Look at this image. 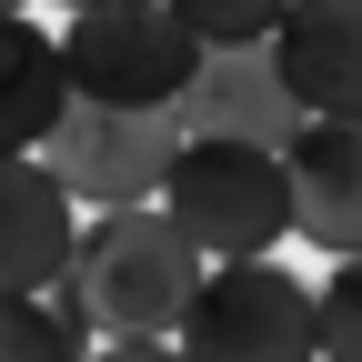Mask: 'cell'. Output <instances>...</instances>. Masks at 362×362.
<instances>
[{"instance_id":"cell-16","label":"cell","mask_w":362,"mask_h":362,"mask_svg":"<svg viewBox=\"0 0 362 362\" xmlns=\"http://www.w3.org/2000/svg\"><path fill=\"white\" fill-rule=\"evenodd\" d=\"M71 11H90V0H71Z\"/></svg>"},{"instance_id":"cell-9","label":"cell","mask_w":362,"mask_h":362,"mask_svg":"<svg viewBox=\"0 0 362 362\" xmlns=\"http://www.w3.org/2000/svg\"><path fill=\"white\" fill-rule=\"evenodd\" d=\"M71 242H81L71 192L40 161H0V302L11 292H51L61 262H71Z\"/></svg>"},{"instance_id":"cell-7","label":"cell","mask_w":362,"mask_h":362,"mask_svg":"<svg viewBox=\"0 0 362 362\" xmlns=\"http://www.w3.org/2000/svg\"><path fill=\"white\" fill-rule=\"evenodd\" d=\"M171 121H181V141H252V151H282L302 131V111H292V90H282L262 40L252 51H202L192 90L171 101Z\"/></svg>"},{"instance_id":"cell-11","label":"cell","mask_w":362,"mask_h":362,"mask_svg":"<svg viewBox=\"0 0 362 362\" xmlns=\"http://www.w3.org/2000/svg\"><path fill=\"white\" fill-rule=\"evenodd\" d=\"M0 362H90V342L40 292H11V302H0Z\"/></svg>"},{"instance_id":"cell-6","label":"cell","mask_w":362,"mask_h":362,"mask_svg":"<svg viewBox=\"0 0 362 362\" xmlns=\"http://www.w3.org/2000/svg\"><path fill=\"white\" fill-rule=\"evenodd\" d=\"M262 51L302 121H362V0H292Z\"/></svg>"},{"instance_id":"cell-13","label":"cell","mask_w":362,"mask_h":362,"mask_svg":"<svg viewBox=\"0 0 362 362\" xmlns=\"http://www.w3.org/2000/svg\"><path fill=\"white\" fill-rule=\"evenodd\" d=\"M312 342H322V362H362V252L312 282Z\"/></svg>"},{"instance_id":"cell-5","label":"cell","mask_w":362,"mask_h":362,"mask_svg":"<svg viewBox=\"0 0 362 362\" xmlns=\"http://www.w3.org/2000/svg\"><path fill=\"white\" fill-rule=\"evenodd\" d=\"M181 151L171 111H111V101H71L40 141V171L61 181L81 211H141L161 202V171Z\"/></svg>"},{"instance_id":"cell-14","label":"cell","mask_w":362,"mask_h":362,"mask_svg":"<svg viewBox=\"0 0 362 362\" xmlns=\"http://www.w3.org/2000/svg\"><path fill=\"white\" fill-rule=\"evenodd\" d=\"M90 362H181V352H171V342H101Z\"/></svg>"},{"instance_id":"cell-4","label":"cell","mask_w":362,"mask_h":362,"mask_svg":"<svg viewBox=\"0 0 362 362\" xmlns=\"http://www.w3.org/2000/svg\"><path fill=\"white\" fill-rule=\"evenodd\" d=\"M202 40L181 30L161 0H90L61 30V81L71 101H111V111H171L192 90Z\"/></svg>"},{"instance_id":"cell-2","label":"cell","mask_w":362,"mask_h":362,"mask_svg":"<svg viewBox=\"0 0 362 362\" xmlns=\"http://www.w3.org/2000/svg\"><path fill=\"white\" fill-rule=\"evenodd\" d=\"M161 221L202 262H272V242L292 232V181L282 151L252 141H181L161 171Z\"/></svg>"},{"instance_id":"cell-1","label":"cell","mask_w":362,"mask_h":362,"mask_svg":"<svg viewBox=\"0 0 362 362\" xmlns=\"http://www.w3.org/2000/svg\"><path fill=\"white\" fill-rule=\"evenodd\" d=\"M192 282H202V252L161 221V202H141V211H90V232L71 242L61 282L40 302L81 342H171Z\"/></svg>"},{"instance_id":"cell-12","label":"cell","mask_w":362,"mask_h":362,"mask_svg":"<svg viewBox=\"0 0 362 362\" xmlns=\"http://www.w3.org/2000/svg\"><path fill=\"white\" fill-rule=\"evenodd\" d=\"M161 11L202 40V51H252V40H272V21L292 11V0H161Z\"/></svg>"},{"instance_id":"cell-8","label":"cell","mask_w":362,"mask_h":362,"mask_svg":"<svg viewBox=\"0 0 362 362\" xmlns=\"http://www.w3.org/2000/svg\"><path fill=\"white\" fill-rule=\"evenodd\" d=\"M282 181H292V232L352 262L362 252V121H302L282 141Z\"/></svg>"},{"instance_id":"cell-10","label":"cell","mask_w":362,"mask_h":362,"mask_svg":"<svg viewBox=\"0 0 362 362\" xmlns=\"http://www.w3.org/2000/svg\"><path fill=\"white\" fill-rule=\"evenodd\" d=\"M61 111H71L61 40L30 11H0V161H40V141H51Z\"/></svg>"},{"instance_id":"cell-3","label":"cell","mask_w":362,"mask_h":362,"mask_svg":"<svg viewBox=\"0 0 362 362\" xmlns=\"http://www.w3.org/2000/svg\"><path fill=\"white\" fill-rule=\"evenodd\" d=\"M181 362H322L312 342V282L292 262H202L171 322Z\"/></svg>"},{"instance_id":"cell-15","label":"cell","mask_w":362,"mask_h":362,"mask_svg":"<svg viewBox=\"0 0 362 362\" xmlns=\"http://www.w3.org/2000/svg\"><path fill=\"white\" fill-rule=\"evenodd\" d=\"M0 11H30V0H0Z\"/></svg>"}]
</instances>
